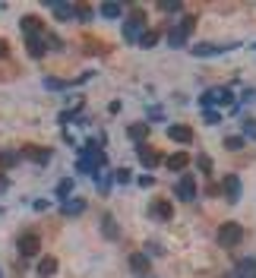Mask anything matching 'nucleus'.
I'll use <instances>...</instances> for the list:
<instances>
[{
	"label": "nucleus",
	"mask_w": 256,
	"mask_h": 278,
	"mask_svg": "<svg viewBox=\"0 0 256 278\" xmlns=\"http://www.w3.org/2000/svg\"><path fill=\"white\" fill-rule=\"evenodd\" d=\"M136 152H139V161H142V168H149V171H152V168H155V164L161 161V158H158L155 152H149V145H139V149H136Z\"/></svg>",
	"instance_id": "nucleus-21"
},
{
	"label": "nucleus",
	"mask_w": 256,
	"mask_h": 278,
	"mask_svg": "<svg viewBox=\"0 0 256 278\" xmlns=\"http://www.w3.org/2000/svg\"><path fill=\"white\" fill-rule=\"evenodd\" d=\"M98 177H95V183H98V190H111V177H108L104 171H95Z\"/></svg>",
	"instance_id": "nucleus-28"
},
{
	"label": "nucleus",
	"mask_w": 256,
	"mask_h": 278,
	"mask_svg": "<svg viewBox=\"0 0 256 278\" xmlns=\"http://www.w3.org/2000/svg\"><path fill=\"white\" fill-rule=\"evenodd\" d=\"M234 101V92L218 85V89H209L203 92V98H199V104H203V111H212V104H231Z\"/></svg>",
	"instance_id": "nucleus-2"
},
{
	"label": "nucleus",
	"mask_w": 256,
	"mask_h": 278,
	"mask_svg": "<svg viewBox=\"0 0 256 278\" xmlns=\"http://www.w3.org/2000/svg\"><path fill=\"white\" fill-rule=\"evenodd\" d=\"M19 161H23V152H13V149L0 152V168H16Z\"/></svg>",
	"instance_id": "nucleus-22"
},
{
	"label": "nucleus",
	"mask_w": 256,
	"mask_h": 278,
	"mask_svg": "<svg viewBox=\"0 0 256 278\" xmlns=\"http://www.w3.org/2000/svg\"><path fill=\"white\" fill-rule=\"evenodd\" d=\"M241 240H244V228L237 225V221H225V225L218 228V244H222V247L231 250V247L241 244Z\"/></svg>",
	"instance_id": "nucleus-3"
},
{
	"label": "nucleus",
	"mask_w": 256,
	"mask_h": 278,
	"mask_svg": "<svg viewBox=\"0 0 256 278\" xmlns=\"http://www.w3.org/2000/svg\"><path fill=\"white\" fill-rule=\"evenodd\" d=\"M203 117H206V123H218V120H222L218 111H203Z\"/></svg>",
	"instance_id": "nucleus-35"
},
{
	"label": "nucleus",
	"mask_w": 256,
	"mask_h": 278,
	"mask_svg": "<svg viewBox=\"0 0 256 278\" xmlns=\"http://www.w3.org/2000/svg\"><path fill=\"white\" fill-rule=\"evenodd\" d=\"M244 139H256V120H244Z\"/></svg>",
	"instance_id": "nucleus-30"
},
{
	"label": "nucleus",
	"mask_w": 256,
	"mask_h": 278,
	"mask_svg": "<svg viewBox=\"0 0 256 278\" xmlns=\"http://www.w3.org/2000/svg\"><path fill=\"white\" fill-rule=\"evenodd\" d=\"M0 278H4V272H0Z\"/></svg>",
	"instance_id": "nucleus-41"
},
{
	"label": "nucleus",
	"mask_w": 256,
	"mask_h": 278,
	"mask_svg": "<svg viewBox=\"0 0 256 278\" xmlns=\"http://www.w3.org/2000/svg\"><path fill=\"white\" fill-rule=\"evenodd\" d=\"M130 269L136 275H145V272H149V256H145V253H133L130 256Z\"/></svg>",
	"instance_id": "nucleus-20"
},
{
	"label": "nucleus",
	"mask_w": 256,
	"mask_h": 278,
	"mask_svg": "<svg viewBox=\"0 0 256 278\" xmlns=\"http://www.w3.org/2000/svg\"><path fill=\"white\" fill-rule=\"evenodd\" d=\"M130 168H120V171H114V183H130Z\"/></svg>",
	"instance_id": "nucleus-29"
},
{
	"label": "nucleus",
	"mask_w": 256,
	"mask_h": 278,
	"mask_svg": "<svg viewBox=\"0 0 256 278\" xmlns=\"http://www.w3.org/2000/svg\"><path fill=\"white\" fill-rule=\"evenodd\" d=\"M101 234H104L108 240H117V237H120V228H117V221H114L111 212H104V215H101Z\"/></svg>",
	"instance_id": "nucleus-12"
},
{
	"label": "nucleus",
	"mask_w": 256,
	"mask_h": 278,
	"mask_svg": "<svg viewBox=\"0 0 256 278\" xmlns=\"http://www.w3.org/2000/svg\"><path fill=\"white\" fill-rule=\"evenodd\" d=\"M152 183H155V177H149V174L139 177V187H152Z\"/></svg>",
	"instance_id": "nucleus-36"
},
{
	"label": "nucleus",
	"mask_w": 256,
	"mask_h": 278,
	"mask_svg": "<svg viewBox=\"0 0 256 278\" xmlns=\"http://www.w3.org/2000/svg\"><path fill=\"white\" fill-rule=\"evenodd\" d=\"M149 133H152V123H130L126 126V139H133L136 145H145Z\"/></svg>",
	"instance_id": "nucleus-8"
},
{
	"label": "nucleus",
	"mask_w": 256,
	"mask_h": 278,
	"mask_svg": "<svg viewBox=\"0 0 256 278\" xmlns=\"http://www.w3.org/2000/svg\"><path fill=\"white\" fill-rule=\"evenodd\" d=\"M70 193H73V177L60 180V183H57V190H54V196H57V199H70Z\"/></svg>",
	"instance_id": "nucleus-25"
},
{
	"label": "nucleus",
	"mask_w": 256,
	"mask_h": 278,
	"mask_svg": "<svg viewBox=\"0 0 256 278\" xmlns=\"http://www.w3.org/2000/svg\"><path fill=\"white\" fill-rule=\"evenodd\" d=\"M35 158L38 164H48L51 161V149H41V145H29V149H23V158Z\"/></svg>",
	"instance_id": "nucleus-17"
},
{
	"label": "nucleus",
	"mask_w": 256,
	"mask_h": 278,
	"mask_svg": "<svg viewBox=\"0 0 256 278\" xmlns=\"http://www.w3.org/2000/svg\"><path fill=\"white\" fill-rule=\"evenodd\" d=\"M174 193H177V199H184V202H193V199H196V177H193V174H184V177L177 180Z\"/></svg>",
	"instance_id": "nucleus-5"
},
{
	"label": "nucleus",
	"mask_w": 256,
	"mask_h": 278,
	"mask_svg": "<svg viewBox=\"0 0 256 278\" xmlns=\"http://www.w3.org/2000/svg\"><path fill=\"white\" fill-rule=\"evenodd\" d=\"M54 10V16H57L60 23H70V19H76V7H70V4H48Z\"/></svg>",
	"instance_id": "nucleus-14"
},
{
	"label": "nucleus",
	"mask_w": 256,
	"mask_h": 278,
	"mask_svg": "<svg viewBox=\"0 0 256 278\" xmlns=\"http://www.w3.org/2000/svg\"><path fill=\"white\" fill-rule=\"evenodd\" d=\"M158 10H161V13H180L184 7H180V4H158Z\"/></svg>",
	"instance_id": "nucleus-34"
},
{
	"label": "nucleus",
	"mask_w": 256,
	"mask_h": 278,
	"mask_svg": "<svg viewBox=\"0 0 256 278\" xmlns=\"http://www.w3.org/2000/svg\"><path fill=\"white\" fill-rule=\"evenodd\" d=\"M26 48H29V54L35 60H41L45 54H48V41L41 38V35H32V38H26Z\"/></svg>",
	"instance_id": "nucleus-9"
},
{
	"label": "nucleus",
	"mask_w": 256,
	"mask_h": 278,
	"mask_svg": "<svg viewBox=\"0 0 256 278\" xmlns=\"http://www.w3.org/2000/svg\"><path fill=\"white\" fill-rule=\"evenodd\" d=\"M155 41H158V35H155V32H142V38H139L142 48H155Z\"/></svg>",
	"instance_id": "nucleus-27"
},
{
	"label": "nucleus",
	"mask_w": 256,
	"mask_h": 278,
	"mask_svg": "<svg viewBox=\"0 0 256 278\" xmlns=\"http://www.w3.org/2000/svg\"><path fill=\"white\" fill-rule=\"evenodd\" d=\"M45 85H48V89H67L70 82H63V79H54V76H48V79H45Z\"/></svg>",
	"instance_id": "nucleus-32"
},
{
	"label": "nucleus",
	"mask_w": 256,
	"mask_h": 278,
	"mask_svg": "<svg viewBox=\"0 0 256 278\" xmlns=\"http://www.w3.org/2000/svg\"><path fill=\"white\" fill-rule=\"evenodd\" d=\"M76 16H79V19H82V23H89V19H92V10H89V7H82V4H79V7H76Z\"/></svg>",
	"instance_id": "nucleus-33"
},
{
	"label": "nucleus",
	"mask_w": 256,
	"mask_h": 278,
	"mask_svg": "<svg viewBox=\"0 0 256 278\" xmlns=\"http://www.w3.org/2000/svg\"><path fill=\"white\" fill-rule=\"evenodd\" d=\"M38 250H41V237L38 234H23L19 237V253L26 256V259H32V256H38Z\"/></svg>",
	"instance_id": "nucleus-6"
},
{
	"label": "nucleus",
	"mask_w": 256,
	"mask_h": 278,
	"mask_svg": "<svg viewBox=\"0 0 256 278\" xmlns=\"http://www.w3.org/2000/svg\"><path fill=\"white\" fill-rule=\"evenodd\" d=\"M35 272H38L41 278H51L54 272H57V259H54V256H45V259H38V266H35Z\"/></svg>",
	"instance_id": "nucleus-19"
},
{
	"label": "nucleus",
	"mask_w": 256,
	"mask_h": 278,
	"mask_svg": "<svg viewBox=\"0 0 256 278\" xmlns=\"http://www.w3.org/2000/svg\"><path fill=\"white\" fill-rule=\"evenodd\" d=\"M7 187H10V180H7V177H0V193H4Z\"/></svg>",
	"instance_id": "nucleus-37"
},
{
	"label": "nucleus",
	"mask_w": 256,
	"mask_h": 278,
	"mask_svg": "<svg viewBox=\"0 0 256 278\" xmlns=\"http://www.w3.org/2000/svg\"><path fill=\"white\" fill-rule=\"evenodd\" d=\"M152 215H155V218H161V221H171V215H174L171 202H168V199H158V202H152Z\"/></svg>",
	"instance_id": "nucleus-18"
},
{
	"label": "nucleus",
	"mask_w": 256,
	"mask_h": 278,
	"mask_svg": "<svg viewBox=\"0 0 256 278\" xmlns=\"http://www.w3.org/2000/svg\"><path fill=\"white\" fill-rule=\"evenodd\" d=\"M187 161H190V155H187V152H174V155H171L168 161H164V164H168L171 171H180V168H187Z\"/></svg>",
	"instance_id": "nucleus-23"
},
{
	"label": "nucleus",
	"mask_w": 256,
	"mask_h": 278,
	"mask_svg": "<svg viewBox=\"0 0 256 278\" xmlns=\"http://www.w3.org/2000/svg\"><path fill=\"white\" fill-rule=\"evenodd\" d=\"M196 29V19L193 16H184V19H180V26H174L171 32H168V45L171 48H184L187 45V35Z\"/></svg>",
	"instance_id": "nucleus-1"
},
{
	"label": "nucleus",
	"mask_w": 256,
	"mask_h": 278,
	"mask_svg": "<svg viewBox=\"0 0 256 278\" xmlns=\"http://www.w3.org/2000/svg\"><path fill=\"white\" fill-rule=\"evenodd\" d=\"M19 29H23L26 38H32V35H41V19H38V16H23V19H19Z\"/></svg>",
	"instance_id": "nucleus-13"
},
{
	"label": "nucleus",
	"mask_w": 256,
	"mask_h": 278,
	"mask_svg": "<svg viewBox=\"0 0 256 278\" xmlns=\"http://www.w3.org/2000/svg\"><path fill=\"white\" fill-rule=\"evenodd\" d=\"M244 142H247L244 136H228V139H225V149H228V152H241Z\"/></svg>",
	"instance_id": "nucleus-26"
},
{
	"label": "nucleus",
	"mask_w": 256,
	"mask_h": 278,
	"mask_svg": "<svg viewBox=\"0 0 256 278\" xmlns=\"http://www.w3.org/2000/svg\"><path fill=\"white\" fill-rule=\"evenodd\" d=\"M231 48H237V45H199V48H193V54L196 57H212V54H222V51H231Z\"/></svg>",
	"instance_id": "nucleus-15"
},
{
	"label": "nucleus",
	"mask_w": 256,
	"mask_h": 278,
	"mask_svg": "<svg viewBox=\"0 0 256 278\" xmlns=\"http://www.w3.org/2000/svg\"><path fill=\"white\" fill-rule=\"evenodd\" d=\"M196 164H199V171H212V158H209V155H199Z\"/></svg>",
	"instance_id": "nucleus-31"
},
{
	"label": "nucleus",
	"mask_w": 256,
	"mask_h": 278,
	"mask_svg": "<svg viewBox=\"0 0 256 278\" xmlns=\"http://www.w3.org/2000/svg\"><path fill=\"white\" fill-rule=\"evenodd\" d=\"M231 275H237V278H256V259H241Z\"/></svg>",
	"instance_id": "nucleus-16"
},
{
	"label": "nucleus",
	"mask_w": 256,
	"mask_h": 278,
	"mask_svg": "<svg viewBox=\"0 0 256 278\" xmlns=\"http://www.w3.org/2000/svg\"><path fill=\"white\" fill-rule=\"evenodd\" d=\"M222 193H225L228 202H241V177H237V174H228V177L222 180Z\"/></svg>",
	"instance_id": "nucleus-7"
},
{
	"label": "nucleus",
	"mask_w": 256,
	"mask_h": 278,
	"mask_svg": "<svg viewBox=\"0 0 256 278\" xmlns=\"http://www.w3.org/2000/svg\"><path fill=\"white\" fill-rule=\"evenodd\" d=\"M228 278H237V275H228Z\"/></svg>",
	"instance_id": "nucleus-40"
},
{
	"label": "nucleus",
	"mask_w": 256,
	"mask_h": 278,
	"mask_svg": "<svg viewBox=\"0 0 256 278\" xmlns=\"http://www.w3.org/2000/svg\"><path fill=\"white\" fill-rule=\"evenodd\" d=\"M60 212H63L67 218H73V215H82V212H86V199H79V196H70V199H63Z\"/></svg>",
	"instance_id": "nucleus-11"
},
{
	"label": "nucleus",
	"mask_w": 256,
	"mask_h": 278,
	"mask_svg": "<svg viewBox=\"0 0 256 278\" xmlns=\"http://www.w3.org/2000/svg\"><path fill=\"white\" fill-rule=\"evenodd\" d=\"M101 16H104V19H120L123 7L120 4H101Z\"/></svg>",
	"instance_id": "nucleus-24"
},
{
	"label": "nucleus",
	"mask_w": 256,
	"mask_h": 278,
	"mask_svg": "<svg viewBox=\"0 0 256 278\" xmlns=\"http://www.w3.org/2000/svg\"><path fill=\"white\" fill-rule=\"evenodd\" d=\"M142 29H145V16H142V13H133L130 19H126V26H123V38H126V41H139V38H142Z\"/></svg>",
	"instance_id": "nucleus-4"
},
{
	"label": "nucleus",
	"mask_w": 256,
	"mask_h": 278,
	"mask_svg": "<svg viewBox=\"0 0 256 278\" xmlns=\"http://www.w3.org/2000/svg\"><path fill=\"white\" fill-rule=\"evenodd\" d=\"M168 136H171L174 142H184V145H187V142H193V130L184 126V123H171V126H168Z\"/></svg>",
	"instance_id": "nucleus-10"
},
{
	"label": "nucleus",
	"mask_w": 256,
	"mask_h": 278,
	"mask_svg": "<svg viewBox=\"0 0 256 278\" xmlns=\"http://www.w3.org/2000/svg\"><path fill=\"white\" fill-rule=\"evenodd\" d=\"M0 57H7V41L0 38Z\"/></svg>",
	"instance_id": "nucleus-38"
},
{
	"label": "nucleus",
	"mask_w": 256,
	"mask_h": 278,
	"mask_svg": "<svg viewBox=\"0 0 256 278\" xmlns=\"http://www.w3.org/2000/svg\"><path fill=\"white\" fill-rule=\"evenodd\" d=\"M142 278H152V275H142Z\"/></svg>",
	"instance_id": "nucleus-39"
}]
</instances>
